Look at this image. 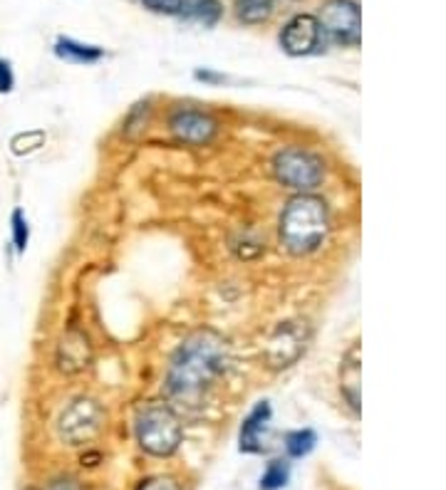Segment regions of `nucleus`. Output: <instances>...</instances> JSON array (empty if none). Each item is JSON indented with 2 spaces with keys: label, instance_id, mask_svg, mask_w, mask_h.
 <instances>
[{
  "label": "nucleus",
  "instance_id": "nucleus-1",
  "mask_svg": "<svg viewBox=\"0 0 446 490\" xmlns=\"http://www.w3.org/2000/svg\"><path fill=\"white\" fill-rule=\"evenodd\" d=\"M229 342L214 329L188 335L169 364L166 391L187 407H197L208 387L229 367Z\"/></svg>",
  "mask_w": 446,
  "mask_h": 490
},
{
  "label": "nucleus",
  "instance_id": "nucleus-2",
  "mask_svg": "<svg viewBox=\"0 0 446 490\" xmlns=\"http://www.w3.org/2000/svg\"><path fill=\"white\" fill-rule=\"evenodd\" d=\"M328 235V208L315 196H295L281 215V243L293 256L318 250Z\"/></svg>",
  "mask_w": 446,
  "mask_h": 490
},
{
  "label": "nucleus",
  "instance_id": "nucleus-3",
  "mask_svg": "<svg viewBox=\"0 0 446 490\" xmlns=\"http://www.w3.org/2000/svg\"><path fill=\"white\" fill-rule=\"evenodd\" d=\"M184 436L181 421L166 404H146L136 416V441L152 456H171Z\"/></svg>",
  "mask_w": 446,
  "mask_h": 490
},
{
  "label": "nucleus",
  "instance_id": "nucleus-4",
  "mask_svg": "<svg viewBox=\"0 0 446 490\" xmlns=\"http://www.w3.org/2000/svg\"><path fill=\"white\" fill-rule=\"evenodd\" d=\"M273 171L278 176V181L288 188L295 191H312L322 184V162L315 153L291 146V149H283L275 162H273Z\"/></svg>",
  "mask_w": 446,
  "mask_h": 490
},
{
  "label": "nucleus",
  "instance_id": "nucleus-5",
  "mask_svg": "<svg viewBox=\"0 0 446 490\" xmlns=\"http://www.w3.org/2000/svg\"><path fill=\"white\" fill-rule=\"evenodd\" d=\"M104 411L92 398H74L57 419V433L67 446H84L102 431Z\"/></svg>",
  "mask_w": 446,
  "mask_h": 490
},
{
  "label": "nucleus",
  "instance_id": "nucleus-6",
  "mask_svg": "<svg viewBox=\"0 0 446 490\" xmlns=\"http://www.w3.org/2000/svg\"><path fill=\"white\" fill-rule=\"evenodd\" d=\"M318 25H320L322 35H328L335 42H343V45H357L363 35L360 8L353 0H328L322 5Z\"/></svg>",
  "mask_w": 446,
  "mask_h": 490
},
{
  "label": "nucleus",
  "instance_id": "nucleus-7",
  "mask_svg": "<svg viewBox=\"0 0 446 490\" xmlns=\"http://www.w3.org/2000/svg\"><path fill=\"white\" fill-rule=\"evenodd\" d=\"M310 329L301 319H291L275 327V332L270 335L268 347H266V359L273 369L291 367L293 362H298L301 354L308 347Z\"/></svg>",
  "mask_w": 446,
  "mask_h": 490
},
{
  "label": "nucleus",
  "instance_id": "nucleus-8",
  "mask_svg": "<svg viewBox=\"0 0 446 490\" xmlns=\"http://www.w3.org/2000/svg\"><path fill=\"white\" fill-rule=\"evenodd\" d=\"M281 45L288 55H310L322 45V31L318 18L312 15H295L281 32Z\"/></svg>",
  "mask_w": 446,
  "mask_h": 490
},
{
  "label": "nucleus",
  "instance_id": "nucleus-9",
  "mask_svg": "<svg viewBox=\"0 0 446 490\" xmlns=\"http://www.w3.org/2000/svg\"><path fill=\"white\" fill-rule=\"evenodd\" d=\"M169 127L181 142L188 144H206L216 134V122L206 112H198L191 107H179L177 112L171 114Z\"/></svg>",
  "mask_w": 446,
  "mask_h": 490
},
{
  "label": "nucleus",
  "instance_id": "nucleus-10",
  "mask_svg": "<svg viewBox=\"0 0 446 490\" xmlns=\"http://www.w3.org/2000/svg\"><path fill=\"white\" fill-rule=\"evenodd\" d=\"M90 357H92L90 339L84 337L80 329H70L63 337V342H60V354H57L60 369L67 372V374L83 372L90 364Z\"/></svg>",
  "mask_w": 446,
  "mask_h": 490
},
{
  "label": "nucleus",
  "instance_id": "nucleus-11",
  "mask_svg": "<svg viewBox=\"0 0 446 490\" xmlns=\"http://www.w3.org/2000/svg\"><path fill=\"white\" fill-rule=\"evenodd\" d=\"M270 424V404L260 401L258 407L249 414V419L240 426V451L243 453H258L263 451V439L268 433Z\"/></svg>",
  "mask_w": 446,
  "mask_h": 490
},
{
  "label": "nucleus",
  "instance_id": "nucleus-12",
  "mask_svg": "<svg viewBox=\"0 0 446 490\" xmlns=\"http://www.w3.org/2000/svg\"><path fill=\"white\" fill-rule=\"evenodd\" d=\"M177 15L188 22H198L204 28H214L221 21L223 8L218 0H179Z\"/></svg>",
  "mask_w": 446,
  "mask_h": 490
},
{
  "label": "nucleus",
  "instance_id": "nucleus-13",
  "mask_svg": "<svg viewBox=\"0 0 446 490\" xmlns=\"http://www.w3.org/2000/svg\"><path fill=\"white\" fill-rule=\"evenodd\" d=\"M357 354H360V349H350V354L345 357L343 377H340L345 397L350 398L353 408H360V357Z\"/></svg>",
  "mask_w": 446,
  "mask_h": 490
},
{
  "label": "nucleus",
  "instance_id": "nucleus-14",
  "mask_svg": "<svg viewBox=\"0 0 446 490\" xmlns=\"http://www.w3.org/2000/svg\"><path fill=\"white\" fill-rule=\"evenodd\" d=\"M55 52H57V57H63L67 62H80V65H90V62H97L102 57L100 48L83 45V42H74L70 38H60L57 45H55Z\"/></svg>",
  "mask_w": 446,
  "mask_h": 490
},
{
  "label": "nucleus",
  "instance_id": "nucleus-15",
  "mask_svg": "<svg viewBox=\"0 0 446 490\" xmlns=\"http://www.w3.org/2000/svg\"><path fill=\"white\" fill-rule=\"evenodd\" d=\"M233 8H236L239 21L249 22V25H258V22H266L273 15L275 0H236Z\"/></svg>",
  "mask_w": 446,
  "mask_h": 490
},
{
  "label": "nucleus",
  "instance_id": "nucleus-16",
  "mask_svg": "<svg viewBox=\"0 0 446 490\" xmlns=\"http://www.w3.org/2000/svg\"><path fill=\"white\" fill-rule=\"evenodd\" d=\"M291 480V463L283 459L270 460L268 468L260 476V490H281Z\"/></svg>",
  "mask_w": 446,
  "mask_h": 490
},
{
  "label": "nucleus",
  "instance_id": "nucleus-17",
  "mask_svg": "<svg viewBox=\"0 0 446 490\" xmlns=\"http://www.w3.org/2000/svg\"><path fill=\"white\" fill-rule=\"evenodd\" d=\"M315 443H318V436H315V431L310 429L291 431V433L285 436V449H288V453H291L293 459L308 456V453L315 449Z\"/></svg>",
  "mask_w": 446,
  "mask_h": 490
},
{
  "label": "nucleus",
  "instance_id": "nucleus-18",
  "mask_svg": "<svg viewBox=\"0 0 446 490\" xmlns=\"http://www.w3.org/2000/svg\"><path fill=\"white\" fill-rule=\"evenodd\" d=\"M42 144H45V134L42 132H28V134H18L15 139H13V153H18V156H22V153H31L35 152V149H40Z\"/></svg>",
  "mask_w": 446,
  "mask_h": 490
},
{
  "label": "nucleus",
  "instance_id": "nucleus-19",
  "mask_svg": "<svg viewBox=\"0 0 446 490\" xmlns=\"http://www.w3.org/2000/svg\"><path fill=\"white\" fill-rule=\"evenodd\" d=\"M28 238H31V231H28L25 215H22V211H13V243H15V250H18V253H25Z\"/></svg>",
  "mask_w": 446,
  "mask_h": 490
},
{
  "label": "nucleus",
  "instance_id": "nucleus-20",
  "mask_svg": "<svg viewBox=\"0 0 446 490\" xmlns=\"http://www.w3.org/2000/svg\"><path fill=\"white\" fill-rule=\"evenodd\" d=\"M136 490H181V486L171 476H154V478L144 480Z\"/></svg>",
  "mask_w": 446,
  "mask_h": 490
},
{
  "label": "nucleus",
  "instance_id": "nucleus-21",
  "mask_svg": "<svg viewBox=\"0 0 446 490\" xmlns=\"http://www.w3.org/2000/svg\"><path fill=\"white\" fill-rule=\"evenodd\" d=\"M13 84H15V77H13V70H11V62L3 60L0 57V92H11Z\"/></svg>",
  "mask_w": 446,
  "mask_h": 490
},
{
  "label": "nucleus",
  "instance_id": "nucleus-22",
  "mask_svg": "<svg viewBox=\"0 0 446 490\" xmlns=\"http://www.w3.org/2000/svg\"><path fill=\"white\" fill-rule=\"evenodd\" d=\"M142 3L154 13H169L171 15V13L179 11V0H142Z\"/></svg>",
  "mask_w": 446,
  "mask_h": 490
},
{
  "label": "nucleus",
  "instance_id": "nucleus-23",
  "mask_svg": "<svg viewBox=\"0 0 446 490\" xmlns=\"http://www.w3.org/2000/svg\"><path fill=\"white\" fill-rule=\"evenodd\" d=\"M45 490H83V486L73 478V476H63V478L52 480Z\"/></svg>",
  "mask_w": 446,
  "mask_h": 490
}]
</instances>
